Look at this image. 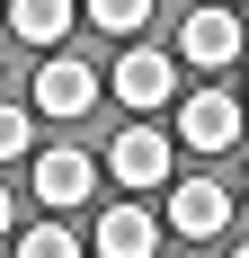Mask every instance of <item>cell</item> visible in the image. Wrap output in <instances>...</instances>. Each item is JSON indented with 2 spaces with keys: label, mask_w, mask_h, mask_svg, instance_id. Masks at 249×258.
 I'll return each mask as SVG.
<instances>
[{
  "label": "cell",
  "mask_w": 249,
  "mask_h": 258,
  "mask_svg": "<svg viewBox=\"0 0 249 258\" xmlns=\"http://www.w3.org/2000/svg\"><path fill=\"white\" fill-rule=\"evenodd\" d=\"M178 143H187V152H231V143H240V98L196 89V98L178 107Z\"/></svg>",
  "instance_id": "cell-1"
},
{
  "label": "cell",
  "mask_w": 249,
  "mask_h": 258,
  "mask_svg": "<svg viewBox=\"0 0 249 258\" xmlns=\"http://www.w3.org/2000/svg\"><path fill=\"white\" fill-rule=\"evenodd\" d=\"M178 53H187L196 72H223V62H240V53H249V36H240L231 9H196V18L178 27Z\"/></svg>",
  "instance_id": "cell-2"
},
{
  "label": "cell",
  "mask_w": 249,
  "mask_h": 258,
  "mask_svg": "<svg viewBox=\"0 0 249 258\" xmlns=\"http://www.w3.org/2000/svg\"><path fill=\"white\" fill-rule=\"evenodd\" d=\"M107 169H116L125 187H160L169 178V134L160 125H125L116 143H107Z\"/></svg>",
  "instance_id": "cell-3"
},
{
  "label": "cell",
  "mask_w": 249,
  "mask_h": 258,
  "mask_svg": "<svg viewBox=\"0 0 249 258\" xmlns=\"http://www.w3.org/2000/svg\"><path fill=\"white\" fill-rule=\"evenodd\" d=\"M223 223H231V187H214V178L169 187V232H178V240H214Z\"/></svg>",
  "instance_id": "cell-4"
},
{
  "label": "cell",
  "mask_w": 249,
  "mask_h": 258,
  "mask_svg": "<svg viewBox=\"0 0 249 258\" xmlns=\"http://www.w3.org/2000/svg\"><path fill=\"white\" fill-rule=\"evenodd\" d=\"M89 98H98V72L72 62V53H53L36 72V116H89Z\"/></svg>",
  "instance_id": "cell-5"
},
{
  "label": "cell",
  "mask_w": 249,
  "mask_h": 258,
  "mask_svg": "<svg viewBox=\"0 0 249 258\" xmlns=\"http://www.w3.org/2000/svg\"><path fill=\"white\" fill-rule=\"evenodd\" d=\"M169 89H178V62H169V53H125V62H116V98L134 107V116L169 107Z\"/></svg>",
  "instance_id": "cell-6"
},
{
  "label": "cell",
  "mask_w": 249,
  "mask_h": 258,
  "mask_svg": "<svg viewBox=\"0 0 249 258\" xmlns=\"http://www.w3.org/2000/svg\"><path fill=\"white\" fill-rule=\"evenodd\" d=\"M160 249V223L143 205H107L98 214V258H151Z\"/></svg>",
  "instance_id": "cell-7"
},
{
  "label": "cell",
  "mask_w": 249,
  "mask_h": 258,
  "mask_svg": "<svg viewBox=\"0 0 249 258\" xmlns=\"http://www.w3.org/2000/svg\"><path fill=\"white\" fill-rule=\"evenodd\" d=\"M89 178H98V169H89V152H45V160H36V196H45L53 214L80 205V196H89Z\"/></svg>",
  "instance_id": "cell-8"
},
{
  "label": "cell",
  "mask_w": 249,
  "mask_h": 258,
  "mask_svg": "<svg viewBox=\"0 0 249 258\" xmlns=\"http://www.w3.org/2000/svg\"><path fill=\"white\" fill-rule=\"evenodd\" d=\"M72 0H9V27H18L27 45H63V36H72Z\"/></svg>",
  "instance_id": "cell-9"
},
{
  "label": "cell",
  "mask_w": 249,
  "mask_h": 258,
  "mask_svg": "<svg viewBox=\"0 0 249 258\" xmlns=\"http://www.w3.org/2000/svg\"><path fill=\"white\" fill-rule=\"evenodd\" d=\"M143 18H151V0H89V27L98 36H143Z\"/></svg>",
  "instance_id": "cell-10"
},
{
  "label": "cell",
  "mask_w": 249,
  "mask_h": 258,
  "mask_svg": "<svg viewBox=\"0 0 249 258\" xmlns=\"http://www.w3.org/2000/svg\"><path fill=\"white\" fill-rule=\"evenodd\" d=\"M18 258H80V240L63 223H36V232H18Z\"/></svg>",
  "instance_id": "cell-11"
},
{
  "label": "cell",
  "mask_w": 249,
  "mask_h": 258,
  "mask_svg": "<svg viewBox=\"0 0 249 258\" xmlns=\"http://www.w3.org/2000/svg\"><path fill=\"white\" fill-rule=\"evenodd\" d=\"M27 143H36V116L27 107H0V160H18Z\"/></svg>",
  "instance_id": "cell-12"
},
{
  "label": "cell",
  "mask_w": 249,
  "mask_h": 258,
  "mask_svg": "<svg viewBox=\"0 0 249 258\" xmlns=\"http://www.w3.org/2000/svg\"><path fill=\"white\" fill-rule=\"evenodd\" d=\"M0 232H18V205H9V187H0Z\"/></svg>",
  "instance_id": "cell-13"
},
{
  "label": "cell",
  "mask_w": 249,
  "mask_h": 258,
  "mask_svg": "<svg viewBox=\"0 0 249 258\" xmlns=\"http://www.w3.org/2000/svg\"><path fill=\"white\" fill-rule=\"evenodd\" d=\"M231 258H249V240H240V249H231Z\"/></svg>",
  "instance_id": "cell-14"
},
{
  "label": "cell",
  "mask_w": 249,
  "mask_h": 258,
  "mask_svg": "<svg viewBox=\"0 0 249 258\" xmlns=\"http://www.w3.org/2000/svg\"><path fill=\"white\" fill-rule=\"evenodd\" d=\"M240 9H249V0H240Z\"/></svg>",
  "instance_id": "cell-15"
}]
</instances>
